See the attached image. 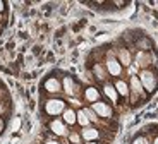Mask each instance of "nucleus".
<instances>
[{
    "mask_svg": "<svg viewBox=\"0 0 158 144\" xmlns=\"http://www.w3.org/2000/svg\"><path fill=\"white\" fill-rule=\"evenodd\" d=\"M139 82H141V86L144 88V89L151 93V91H155V88H156L158 79H156V76H155L151 70H143L141 77H139Z\"/></svg>",
    "mask_w": 158,
    "mask_h": 144,
    "instance_id": "1",
    "label": "nucleus"
},
{
    "mask_svg": "<svg viewBox=\"0 0 158 144\" xmlns=\"http://www.w3.org/2000/svg\"><path fill=\"white\" fill-rule=\"evenodd\" d=\"M64 110H65V101L64 100H59V98H55V100H48L47 103H45V112L48 113V115H60V113H64Z\"/></svg>",
    "mask_w": 158,
    "mask_h": 144,
    "instance_id": "2",
    "label": "nucleus"
},
{
    "mask_svg": "<svg viewBox=\"0 0 158 144\" xmlns=\"http://www.w3.org/2000/svg\"><path fill=\"white\" fill-rule=\"evenodd\" d=\"M93 110H95L96 115H100V117H112V108L110 105H107V103H103V101H96L93 103Z\"/></svg>",
    "mask_w": 158,
    "mask_h": 144,
    "instance_id": "3",
    "label": "nucleus"
},
{
    "mask_svg": "<svg viewBox=\"0 0 158 144\" xmlns=\"http://www.w3.org/2000/svg\"><path fill=\"white\" fill-rule=\"evenodd\" d=\"M50 130L55 136H65L67 134V130H65V122H62V120H52L50 122Z\"/></svg>",
    "mask_w": 158,
    "mask_h": 144,
    "instance_id": "4",
    "label": "nucleus"
},
{
    "mask_svg": "<svg viewBox=\"0 0 158 144\" xmlns=\"http://www.w3.org/2000/svg\"><path fill=\"white\" fill-rule=\"evenodd\" d=\"M107 70H108V74H112V76H120L122 65H120V62L117 59H108L107 60Z\"/></svg>",
    "mask_w": 158,
    "mask_h": 144,
    "instance_id": "5",
    "label": "nucleus"
},
{
    "mask_svg": "<svg viewBox=\"0 0 158 144\" xmlns=\"http://www.w3.org/2000/svg\"><path fill=\"white\" fill-rule=\"evenodd\" d=\"M45 89L48 93H60V82L55 77H50L45 81Z\"/></svg>",
    "mask_w": 158,
    "mask_h": 144,
    "instance_id": "6",
    "label": "nucleus"
},
{
    "mask_svg": "<svg viewBox=\"0 0 158 144\" xmlns=\"http://www.w3.org/2000/svg\"><path fill=\"white\" fill-rule=\"evenodd\" d=\"M83 137L86 141H89V142L91 141H96L100 137V130H96V129H93V127H86L83 130Z\"/></svg>",
    "mask_w": 158,
    "mask_h": 144,
    "instance_id": "7",
    "label": "nucleus"
},
{
    "mask_svg": "<svg viewBox=\"0 0 158 144\" xmlns=\"http://www.w3.org/2000/svg\"><path fill=\"white\" fill-rule=\"evenodd\" d=\"M84 94H86V100L88 101H100V93H98V89H96V88H93V86H91V88H88L86 91H84Z\"/></svg>",
    "mask_w": 158,
    "mask_h": 144,
    "instance_id": "8",
    "label": "nucleus"
},
{
    "mask_svg": "<svg viewBox=\"0 0 158 144\" xmlns=\"http://www.w3.org/2000/svg\"><path fill=\"white\" fill-rule=\"evenodd\" d=\"M103 93L107 94L112 101H117V100H118V93H117V89H115V86H112V84H105V86H103Z\"/></svg>",
    "mask_w": 158,
    "mask_h": 144,
    "instance_id": "9",
    "label": "nucleus"
},
{
    "mask_svg": "<svg viewBox=\"0 0 158 144\" xmlns=\"http://www.w3.org/2000/svg\"><path fill=\"white\" fill-rule=\"evenodd\" d=\"M64 122L65 124H69V125H72V124H76V112L74 110H71V108H65L64 110Z\"/></svg>",
    "mask_w": 158,
    "mask_h": 144,
    "instance_id": "10",
    "label": "nucleus"
},
{
    "mask_svg": "<svg viewBox=\"0 0 158 144\" xmlns=\"http://www.w3.org/2000/svg\"><path fill=\"white\" fill-rule=\"evenodd\" d=\"M76 120L79 122V125H83V127H89V118H88V115L84 113V110H79L77 113H76Z\"/></svg>",
    "mask_w": 158,
    "mask_h": 144,
    "instance_id": "11",
    "label": "nucleus"
},
{
    "mask_svg": "<svg viewBox=\"0 0 158 144\" xmlns=\"http://www.w3.org/2000/svg\"><path fill=\"white\" fill-rule=\"evenodd\" d=\"M115 89H117L118 96H127L129 94V88H127L126 81H117L115 82Z\"/></svg>",
    "mask_w": 158,
    "mask_h": 144,
    "instance_id": "12",
    "label": "nucleus"
},
{
    "mask_svg": "<svg viewBox=\"0 0 158 144\" xmlns=\"http://www.w3.org/2000/svg\"><path fill=\"white\" fill-rule=\"evenodd\" d=\"M64 89H65V93H67V94H74L76 93L72 77H64Z\"/></svg>",
    "mask_w": 158,
    "mask_h": 144,
    "instance_id": "13",
    "label": "nucleus"
},
{
    "mask_svg": "<svg viewBox=\"0 0 158 144\" xmlns=\"http://www.w3.org/2000/svg\"><path fill=\"white\" fill-rule=\"evenodd\" d=\"M143 86H141V82L138 81V79H134L132 77V91H136V93H143Z\"/></svg>",
    "mask_w": 158,
    "mask_h": 144,
    "instance_id": "14",
    "label": "nucleus"
},
{
    "mask_svg": "<svg viewBox=\"0 0 158 144\" xmlns=\"http://www.w3.org/2000/svg\"><path fill=\"white\" fill-rule=\"evenodd\" d=\"M120 64H124V65H129V55H127L126 50L120 51Z\"/></svg>",
    "mask_w": 158,
    "mask_h": 144,
    "instance_id": "15",
    "label": "nucleus"
},
{
    "mask_svg": "<svg viewBox=\"0 0 158 144\" xmlns=\"http://www.w3.org/2000/svg\"><path fill=\"white\" fill-rule=\"evenodd\" d=\"M132 144H148V139L144 136H138L134 141H132Z\"/></svg>",
    "mask_w": 158,
    "mask_h": 144,
    "instance_id": "16",
    "label": "nucleus"
},
{
    "mask_svg": "<svg viewBox=\"0 0 158 144\" xmlns=\"http://www.w3.org/2000/svg\"><path fill=\"white\" fill-rule=\"evenodd\" d=\"M84 113L88 115V118H89V120H96V113L93 112V110H84Z\"/></svg>",
    "mask_w": 158,
    "mask_h": 144,
    "instance_id": "17",
    "label": "nucleus"
},
{
    "mask_svg": "<svg viewBox=\"0 0 158 144\" xmlns=\"http://www.w3.org/2000/svg\"><path fill=\"white\" fill-rule=\"evenodd\" d=\"M114 5H115V7H126L127 2H124V0H120V2H118V0H117V2H114Z\"/></svg>",
    "mask_w": 158,
    "mask_h": 144,
    "instance_id": "18",
    "label": "nucleus"
},
{
    "mask_svg": "<svg viewBox=\"0 0 158 144\" xmlns=\"http://www.w3.org/2000/svg\"><path fill=\"white\" fill-rule=\"evenodd\" d=\"M4 127H5V122H4V118H0V134L4 132Z\"/></svg>",
    "mask_w": 158,
    "mask_h": 144,
    "instance_id": "19",
    "label": "nucleus"
},
{
    "mask_svg": "<svg viewBox=\"0 0 158 144\" xmlns=\"http://www.w3.org/2000/svg\"><path fill=\"white\" fill-rule=\"evenodd\" d=\"M4 9H5V2H2V0H0V12H4Z\"/></svg>",
    "mask_w": 158,
    "mask_h": 144,
    "instance_id": "20",
    "label": "nucleus"
},
{
    "mask_svg": "<svg viewBox=\"0 0 158 144\" xmlns=\"http://www.w3.org/2000/svg\"><path fill=\"white\" fill-rule=\"evenodd\" d=\"M47 144H59L57 141H47Z\"/></svg>",
    "mask_w": 158,
    "mask_h": 144,
    "instance_id": "21",
    "label": "nucleus"
},
{
    "mask_svg": "<svg viewBox=\"0 0 158 144\" xmlns=\"http://www.w3.org/2000/svg\"><path fill=\"white\" fill-rule=\"evenodd\" d=\"M155 144H158V137H156V139H155Z\"/></svg>",
    "mask_w": 158,
    "mask_h": 144,
    "instance_id": "22",
    "label": "nucleus"
},
{
    "mask_svg": "<svg viewBox=\"0 0 158 144\" xmlns=\"http://www.w3.org/2000/svg\"><path fill=\"white\" fill-rule=\"evenodd\" d=\"M89 144H96V142H89Z\"/></svg>",
    "mask_w": 158,
    "mask_h": 144,
    "instance_id": "23",
    "label": "nucleus"
},
{
    "mask_svg": "<svg viewBox=\"0 0 158 144\" xmlns=\"http://www.w3.org/2000/svg\"><path fill=\"white\" fill-rule=\"evenodd\" d=\"M65 144H69V142H65Z\"/></svg>",
    "mask_w": 158,
    "mask_h": 144,
    "instance_id": "24",
    "label": "nucleus"
}]
</instances>
